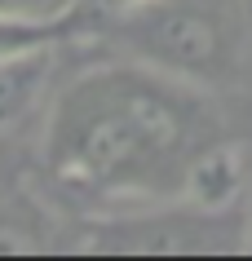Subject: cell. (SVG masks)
<instances>
[{
  "label": "cell",
  "instance_id": "obj_1",
  "mask_svg": "<svg viewBox=\"0 0 252 261\" xmlns=\"http://www.w3.org/2000/svg\"><path fill=\"white\" fill-rule=\"evenodd\" d=\"M217 133L204 84L146 62H111L62 89L44 124V164L71 195L102 204L182 199Z\"/></svg>",
  "mask_w": 252,
  "mask_h": 261
},
{
  "label": "cell",
  "instance_id": "obj_2",
  "mask_svg": "<svg viewBox=\"0 0 252 261\" xmlns=\"http://www.w3.org/2000/svg\"><path fill=\"white\" fill-rule=\"evenodd\" d=\"M124 40L137 62L159 67L190 84H217L235 75L243 36L235 18L208 0H155L124 14Z\"/></svg>",
  "mask_w": 252,
  "mask_h": 261
},
{
  "label": "cell",
  "instance_id": "obj_3",
  "mask_svg": "<svg viewBox=\"0 0 252 261\" xmlns=\"http://www.w3.org/2000/svg\"><path fill=\"white\" fill-rule=\"evenodd\" d=\"M226 217L235 213H199V208L177 199V217H111L106 226L84 239L89 252H155V257H182V252H212V248H243L239 239L217 234V226H226Z\"/></svg>",
  "mask_w": 252,
  "mask_h": 261
},
{
  "label": "cell",
  "instance_id": "obj_4",
  "mask_svg": "<svg viewBox=\"0 0 252 261\" xmlns=\"http://www.w3.org/2000/svg\"><path fill=\"white\" fill-rule=\"evenodd\" d=\"M239 199H243V160L235 146L212 142L186 173L182 204L199 208V213H235Z\"/></svg>",
  "mask_w": 252,
  "mask_h": 261
},
{
  "label": "cell",
  "instance_id": "obj_5",
  "mask_svg": "<svg viewBox=\"0 0 252 261\" xmlns=\"http://www.w3.org/2000/svg\"><path fill=\"white\" fill-rule=\"evenodd\" d=\"M84 27V5L71 14H9L0 9V62L14 58H36V54H53L58 44H67L75 31Z\"/></svg>",
  "mask_w": 252,
  "mask_h": 261
},
{
  "label": "cell",
  "instance_id": "obj_6",
  "mask_svg": "<svg viewBox=\"0 0 252 261\" xmlns=\"http://www.w3.org/2000/svg\"><path fill=\"white\" fill-rule=\"evenodd\" d=\"M49 62H53V54L0 62V128H9L27 115V107L36 102L44 75H49Z\"/></svg>",
  "mask_w": 252,
  "mask_h": 261
},
{
  "label": "cell",
  "instance_id": "obj_7",
  "mask_svg": "<svg viewBox=\"0 0 252 261\" xmlns=\"http://www.w3.org/2000/svg\"><path fill=\"white\" fill-rule=\"evenodd\" d=\"M44 248H49V226L40 208L22 195H5L0 199V257H27Z\"/></svg>",
  "mask_w": 252,
  "mask_h": 261
},
{
  "label": "cell",
  "instance_id": "obj_8",
  "mask_svg": "<svg viewBox=\"0 0 252 261\" xmlns=\"http://www.w3.org/2000/svg\"><path fill=\"white\" fill-rule=\"evenodd\" d=\"M84 0H0V9H9V14H71V9H80Z\"/></svg>",
  "mask_w": 252,
  "mask_h": 261
},
{
  "label": "cell",
  "instance_id": "obj_9",
  "mask_svg": "<svg viewBox=\"0 0 252 261\" xmlns=\"http://www.w3.org/2000/svg\"><path fill=\"white\" fill-rule=\"evenodd\" d=\"M102 9H106V14H133V9H146V5H155V0H98Z\"/></svg>",
  "mask_w": 252,
  "mask_h": 261
},
{
  "label": "cell",
  "instance_id": "obj_10",
  "mask_svg": "<svg viewBox=\"0 0 252 261\" xmlns=\"http://www.w3.org/2000/svg\"><path fill=\"white\" fill-rule=\"evenodd\" d=\"M243 248L252 252V221H248V234H243Z\"/></svg>",
  "mask_w": 252,
  "mask_h": 261
}]
</instances>
